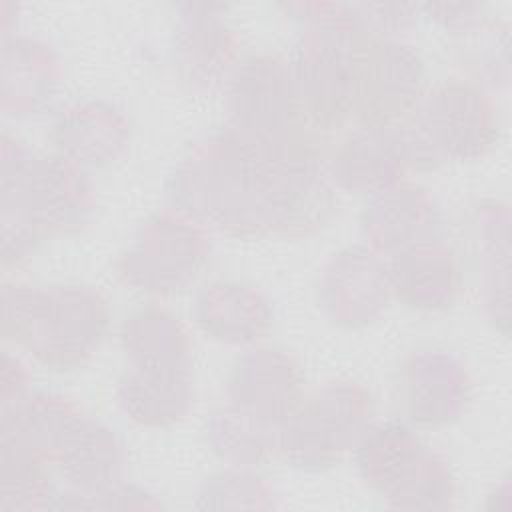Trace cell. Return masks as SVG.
<instances>
[{"instance_id":"2e32d148","label":"cell","mask_w":512,"mask_h":512,"mask_svg":"<svg viewBox=\"0 0 512 512\" xmlns=\"http://www.w3.org/2000/svg\"><path fill=\"white\" fill-rule=\"evenodd\" d=\"M326 168L332 184L348 192L372 196L398 184L410 168L400 126L358 124Z\"/></svg>"},{"instance_id":"4dcf8cb0","label":"cell","mask_w":512,"mask_h":512,"mask_svg":"<svg viewBox=\"0 0 512 512\" xmlns=\"http://www.w3.org/2000/svg\"><path fill=\"white\" fill-rule=\"evenodd\" d=\"M28 396V374L24 366L8 352L2 354V378H0V412L16 406Z\"/></svg>"},{"instance_id":"f546056e","label":"cell","mask_w":512,"mask_h":512,"mask_svg":"<svg viewBox=\"0 0 512 512\" xmlns=\"http://www.w3.org/2000/svg\"><path fill=\"white\" fill-rule=\"evenodd\" d=\"M418 8L438 26L454 32L478 28L484 20V4L476 2H428Z\"/></svg>"},{"instance_id":"4316f807","label":"cell","mask_w":512,"mask_h":512,"mask_svg":"<svg viewBox=\"0 0 512 512\" xmlns=\"http://www.w3.org/2000/svg\"><path fill=\"white\" fill-rule=\"evenodd\" d=\"M58 496L50 464L0 450V512L56 508Z\"/></svg>"},{"instance_id":"8992f818","label":"cell","mask_w":512,"mask_h":512,"mask_svg":"<svg viewBox=\"0 0 512 512\" xmlns=\"http://www.w3.org/2000/svg\"><path fill=\"white\" fill-rule=\"evenodd\" d=\"M370 392L358 382H330L314 392L276 430V450L304 472L332 468L372 424Z\"/></svg>"},{"instance_id":"3957f363","label":"cell","mask_w":512,"mask_h":512,"mask_svg":"<svg viewBox=\"0 0 512 512\" xmlns=\"http://www.w3.org/2000/svg\"><path fill=\"white\" fill-rule=\"evenodd\" d=\"M280 8L304 24L288 58L302 118L312 130H336L354 116L360 58L376 36L352 4L292 2Z\"/></svg>"},{"instance_id":"4fadbf2b","label":"cell","mask_w":512,"mask_h":512,"mask_svg":"<svg viewBox=\"0 0 512 512\" xmlns=\"http://www.w3.org/2000/svg\"><path fill=\"white\" fill-rule=\"evenodd\" d=\"M52 464L72 492L94 508L96 500L124 482L126 452L116 432L78 410L56 446Z\"/></svg>"},{"instance_id":"7c38bea8","label":"cell","mask_w":512,"mask_h":512,"mask_svg":"<svg viewBox=\"0 0 512 512\" xmlns=\"http://www.w3.org/2000/svg\"><path fill=\"white\" fill-rule=\"evenodd\" d=\"M302 384V370L288 352L256 348L234 362L226 396L230 406L278 430L300 404Z\"/></svg>"},{"instance_id":"f1b7e54d","label":"cell","mask_w":512,"mask_h":512,"mask_svg":"<svg viewBox=\"0 0 512 512\" xmlns=\"http://www.w3.org/2000/svg\"><path fill=\"white\" fill-rule=\"evenodd\" d=\"M352 8L372 36L396 40L416 24L418 14V4L406 2H362Z\"/></svg>"},{"instance_id":"5bb4252c","label":"cell","mask_w":512,"mask_h":512,"mask_svg":"<svg viewBox=\"0 0 512 512\" xmlns=\"http://www.w3.org/2000/svg\"><path fill=\"white\" fill-rule=\"evenodd\" d=\"M442 210L422 186L398 182L376 192L360 214V232L374 252L384 258L414 244L440 238Z\"/></svg>"},{"instance_id":"30bf717a","label":"cell","mask_w":512,"mask_h":512,"mask_svg":"<svg viewBox=\"0 0 512 512\" xmlns=\"http://www.w3.org/2000/svg\"><path fill=\"white\" fill-rule=\"evenodd\" d=\"M318 306L336 326L362 328L382 316L392 296L388 262L368 246H348L322 268Z\"/></svg>"},{"instance_id":"9c48e42d","label":"cell","mask_w":512,"mask_h":512,"mask_svg":"<svg viewBox=\"0 0 512 512\" xmlns=\"http://www.w3.org/2000/svg\"><path fill=\"white\" fill-rule=\"evenodd\" d=\"M424 94V62L396 38H372L362 52L354 116L360 124L400 126Z\"/></svg>"},{"instance_id":"ffe728a7","label":"cell","mask_w":512,"mask_h":512,"mask_svg":"<svg viewBox=\"0 0 512 512\" xmlns=\"http://www.w3.org/2000/svg\"><path fill=\"white\" fill-rule=\"evenodd\" d=\"M386 262L392 296L414 310H442L462 286L458 260L442 238L404 248Z\"/></svg>"},{"instance_id":"d6986e66","label":"cell","mask_w":512,"mask_h":512,"mask_svg":"<svg viewBox=\"0 0 512 512\" xmlns=\"http://www.w3.org/2000/svg\"><path fill=\"white\" fill-rule=\"evenodd\" d=\"M192 316L206 336L222 344L246 346L270 330L274 310L260 288L246 282L216 280L200 288Z\"/></svg>"},{"instance_id":"83f0119b","label":"cell","mask_w":512,"mask_h":512,"mask_svg":"<svg viewBox=\"0 0 512 512\" xmlns=\"http://www.w3.org/2000/svg\"><path fill=\"white\" fill-rule=\"evenodd\" d=\"M276 492L252 468H228L208 476L194 498L198 510H270Z\"/></svg>"},{"instance_id":"ba28073f","label":"cell","mask_w":512,"mask_h":512,"mask_svg":"<svg viewBox=\"0 0 512 512\" xmlns=\"http://www.w3.org/2000/svg\"><path fill=\"white\" fill-rule=\"evenodd\" d=\"M228 128L254 144H278L312 130L300 112L288 62L272 54L242 60L226 84Z\"/></svg>"},{"instance_id":"ac0fdd59","label":"cell","mask_w":512,"mask_h":512,"mask_svg":"<svg viewBox=\"0 0 512 512\" xmlns=\"http://www.w3.org/2000/svg\"><path fill=\"white\" fill-rule=\"evenodd\" d=\"M0 62V108L6 116L30 118L50 108L60 84V60L46 42L6 36Z\"/></svg>"},{"instance_id":"e0dca14e","label":"cell","mask_w":512,"mask_h":512,"mask_svg":"<svg viewBox=\"0 0 512 512\" xmlns=\"http://www.w3.org/2000/svg\"><path fill=\"white\" fill-rule=\"evenodd\" d=\"M402 394L412 422L444 426L464 414L470 402V376L454 354L422 350L404 362Z\"/></svg>"},{"instance_id":"7a4b0ae2","label":"cell","mask_w":512,"mask_h":512,"mask_svg":"<svg viewBox=\"0 0 512 512\" xmlns=\"http://www.w3.org/2000/svg\"><path fill=\"white\" fill-rule=\"evenodd\" d=\"M0 144V256L8 268L46 236L82 230L94 212V190L84 168L60 154L34 156L8 130Z\"/></svg>"},{"instance_id":"cb8c5ba5","label":"cell","mask_w":512,"mask_h":512,"mask_svg":"<svg viewBox=\"0 0 512 512\" xmlns=\"http://www.w3.org/2000/svg\"><path fill=\"white\" fill-rule=\"evenodd\" d=\"M508 208L496 200L482 202L474 208L472 226L482 256V294L484 308L494 322L508 326V272H510V234Z\"/></svg>"},{"instance_id":"44dd1931","label":"cell","mask_w":512,"mask_h":512,"mask_svg":"<svg viewBox=\"0 0 512 512\" xmlns=\"http://www.w3.org/2000/svg\"><path fill=\"white\" fill-rule=\"evenodd\" d=\"M122 412L142 426H170L182 420L194 400L192 368H136L118 380Z\"/></svg>"},{"instance_id":"52a82bcc","label":"cell","mask_w":512,"mask_h":512,"mask_svg":"<svg viewBox=\"0 0 512 512\" xmlns=\"http://www.w3.org/2000/svg\"><path fill=\"white\" fill-rule=\"evenodd\" d=\"M208 228L176 208L150 216L116 262L124 284L148 294H174L194 282L210 256Z\"/></svg>"},{"instance_id":"5b68a950","label":"cell","mask_w":512,"mask_h":512,"mask_svg":"<svg viewBox=\"0 0 512 512\" xmlns=\"http://www.w3.org/2000/svg\"><path fill=\"white\" fill-rule=\"evenodd\" d=\"M400 130L408 166L424 172L484 156L498 140L500 118L482 86L452 80L424 92Z\"/></svg>"},{"instance_id":"7402d4cb","label":"cell","mask_w":512,"mask_h":512,"mask_svg":"<svg viewBox=\"0 0 512 512\" xmlns=\"http://www.w3.org/2000/svg\"><path fill=\"white\" fill-rule=\"evenodd\" d=\"M122 348L136 368H192L190 338L170 312L150 306L124 320Z\"/></svg>"},{"instance_id":"6da1fadb","label":"cell","mask_w":512,"mask_h":512,"mask_svg":"<svg viewBox=\"0 0 512 512\" xmlns=\"http://www.w3.org/2000/svg\"><path fill=\"white\" fill-rule=\"evenodd\" d=\"M272 158L228 126L194 142L166 180L170 208L230 236L272 234Z\"/></svg>"},{"instance_id":"484cf974","label":"cell","mask_w":512,"mask_h":512,"mask_svg":"<svg viewBox=\"0 0 512 512\" xmlns=\"http://www.w3.org/2000/svg\"><path fill=\"white\" fill-rule=\"evenodd\" d=\"M382 498L396 510H448L456 500V484L448 462L424 446Z\"/></svg>"},{"instance_id":"603a6c76","label":"cell","mask_w":512,"mask_h":512,"mask_svg":"<svg viewBox=\"0 0 512 512\" xmlns=\"http://www.w3.org/2000/svg\"><path fill=\"white\" fill-rule=\"evenodd\" d=\"M424 444L402 420L370 424L352 446L358 476L380 496L416 460Z\"/></svg>"},{"instance_id":"8fae6325","label":"cell","mask_w":512,"mask_h":512,"mask_svg":"<svg viewBox=\"0 0 512 512\" xmlns=\"http://www.w3.org/2000/svg\"><path fill=\"white\" fill-rule=\"evenodd\" d=\"M226 6L178 4L172 56L180 80L194 92L226 88L236 64V36L226 24Z\"/></svg>"},{"instance_id":"277c9868","label":"cell","mask_w":512,"mask_h":512,"mask_svg":"<svg viewBox=\"0 0 512 512\" xmlns=\"http://www.w3.org/2000/svg\"><path fill=\"white\" fill-rule=\"evenodd\" d=\"M108 322V304L90 286L4 284L2 288V336L56 370L82 366L104 340Z\"/></svg>"},{"instance_id":"9a60e30c","label":"cell","mask_w":512,"mask_h":512,"mask_svg":"<svg viewBox=\"0 0 512 512\" xmlns=\"http://www.w3.org/2000/svg\"><path fill=\"white\" fill-rule=\"evenodd\" d=\"M130 120L106 100H78L62 106L50 126L56 154L80 168L116 162L130 142Z\"/></svg>"},{"instance_id":"1f68e13d","label":"cell","mask_w":512,"mask_h":512,"mask_svg":"<svg viewBox=\"0 0 512 512\" xmlns=\"http://www.w3.org/2000/svg\"><path fill=\"white\" fill-rule=\"evenodd\" d=\"M94 508H104V510H130V508H162V502L146 492L144 488L132 486V484H118L116 488L108 490L102 494Z\"/></svg>"},{"instance_id":"d4e9b609","label":"cell","mask_w":512,"mask_h":512,"mask_svg":"<svg viewBox=\"0 0 512 512\" xmlns=\"http://www.w3.org/2000/svg\"><path fill=\"white\" fill-rule=\"evenodd\" d=\"M204 436L210 450L230 468H254L276 448V428L230 404L210 414Z\"/></svg>"}]
</instances>
